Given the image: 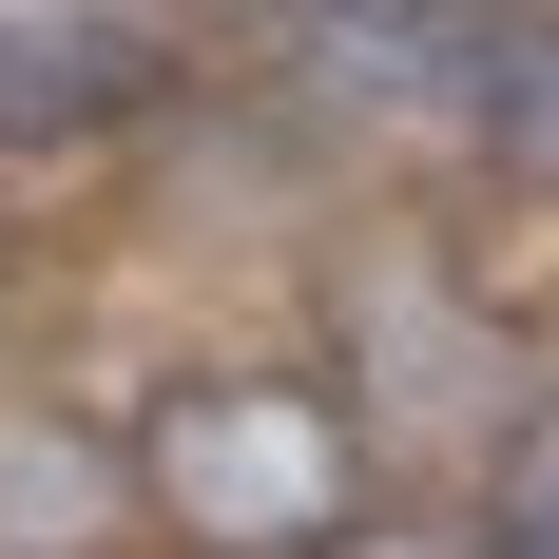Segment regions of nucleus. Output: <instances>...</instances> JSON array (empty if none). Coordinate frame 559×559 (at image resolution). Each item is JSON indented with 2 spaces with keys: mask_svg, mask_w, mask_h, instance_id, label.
<instances>
[{
  "mask_svg": "<svg viewBox=\"0 0 559 559\" xmlns=\"http://www.w3.org/2000/svg\"><path fill=\"white\" fill-rule=\"evenodd\" d=\"M116 425H135V540H174V559H347V521L386 483L347 367H289V347L155 367Z\"/></svg>",
  "mask_w": 559,
  "mask_h": 559,
  "instance_id": "obj_1",
  "label": "nucleus"
},
{
  "mask_svg": "<svg viewBox=\"0 0 559 559\" xmlns=\"http://www.w3.org/2000/svg\"><path fill=\"white\" fill-rule=\"evenodd\" d=\"M193 78L155 0H58V20H0V155H78V135H135V116Z\"/></svg>",
  "mask_w": 559,
  "mask_h": 559,
  "instance_id": "obj_3",
  "label": "nucleus"
},
{
  "mask_svg": "<svg viewBox=\"0 0 559 559\" xmlns=\"http://www.w3.org/2000/svg\"><path fill=\"white\" fill-rule=\"evenodd\" d=\"M483 521H559V367L483 425Z\"/></svg>",
  "mask_w": 559,
  "mask_h": 559,
  "instance_id": "obj_6",
  "label": "nucleus"
},
{
  "mask_svg": "<svg viewBox=\"0 0 559 559\" xmlns=\"http://www.w3.org/2000/svg\"><path fill=\"white\" fill-rule=\"evenodd\" d=\"M483 559H559V521H483Z\"/></svg>",
  "mask_w": 559,
  "mask_h": 559,
  "instance_id": "obj_7",
  "label": "nucleus"
},
{
  "mask_svg": "<svg viewBox=\"0 0 559 559\" xmlns=\"http://www.w3.org/2000/svg\"><path fill=\"white\" fill-rule=\"evenodd\" d=\"M463 135H483L502 174H540V193H559V0H521V20H502V58H483Z\"/></svg>",
  "mask_w": 559,
  "mask_h": 559,
  "instance_id": "obj_5",
  "label": "nucleus"
},
{
  "mask_svg": "<svg viewBox=\"0 0 559 559\" xmlns=\"http://www.w3.org/2000/svg\"><path fill=\"white\" fill-rule=\"evenodd\" d=\"M135 540V425L0 367V559H116Z\"/></svg>",
  "mask_w": 559,
  "mask_h": 559,
  "instance_id": "obj_4",
  "label": "nucleus"
},
{
  "mask_svg": "<svg viewBox=\"0 0 559 559\" xmlns=\"http://www.w3.org/2000/svg\"><path fill=\"white\" fill-rule=\"evenodd\" d=\"M521 0H251V39H271V78L309 116H444L483 97V58H502Z\"/></svg>",
  "mask_w": 559,
  "mask_h": 559,
  "instance_id": "obj_2",
  "label": "nucleus"
}]
</instances>
